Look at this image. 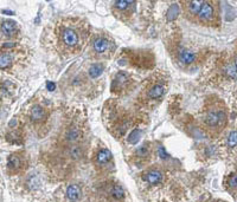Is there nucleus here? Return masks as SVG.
<instances>
[{
  "mask_svg": "<svg viewBox=\"0 0 237 202\" xmlns=\"http://www.w3.org/2000/svg\"><path fill=\"white\" fill-rule=\"evenodd\" d=\"M88 37V29L78 19H63L55 29L57 50L65 54H74L82 50Z\"/></svg>",
  "mask_w": 237,
  "mask_h": 202,
  "instance_id": "nucleus-1",
  "label": "nucleus"
},
{
  "mask_svg": "<svg viewBox=\"0 0 237 202\" xmlns=\"http://www.w3.org/2000/svg\"><path fill=\"white\" fill-rule=\"evenodd\" d=\"M225 119L227 116L223 110H210L205 116V123L211 128L223 125L225 123Z\"/></svg>",
  "mask_w": 237,
  "mask_h": 202,
  "instance_id": "nucleus-2",
  "label": "nucleus"
},
{
  "mask_svg": "<svg viewBox=\"0 0 237 202\" xmlns=\"http://www.w3.org/2000/svg\"><path fill=\"white\" fill-rule=\"evenodd\" d=\"M109 45H110V42L107 38L97 37L94 40V43H93V49L98 54H104L107 51L109 50Z\"/></svg>",
  "mask_w": 237,
  "mask_h": 202,
  "instance_id": "nucleus-3",
  "label": "nucleus"
},
{
  "mask_svg": "<svg viewBox=\"0 0 237 202\" xmlns=\"http://www.w3.org/2000/svg\"><path fill=\"white\" fill-rule=\"evenodd\" d=\"M164 92H165V86L162 84H160V83H155L148 89L147 97L149 100H159V98L162 97Z\"/></svg>",
  "mask_w": 237,
  "mask_h": 202,
  "instance_id": "nucleus-4",
  "label": "nucleus"
},
{
  "mask_svg": "<svg viewBox=\"0 0 237 202\" xmlns=\"http://www.w3.org/2000/svg\"><path fill=\"white\" fill-rule=\"evenodd\" d=\"M142 180L149 184H157L162 180V174L159 170H148L142 175Z\"/></svg>",
  "mask_w": 237,
  "mask_h": 202,
  "instance_id": "nucleus-5",
  "label": "nucleus"
},
{
  "mask_svg": "<svg viewBox=\"0 0 237 202\" xmlns=\"http://www.w3.org/2000/svg\"><path fill=\"white\" fill-rule=\"evenodd\" d=\"M213 13H215V11H213L212 5L210 2H204L198 15L202 21H207V20H211V18L213 17Z\"/></svg>",
  "mask_w": 237,
  "mask_h": 202,
  "instance_id": "nucleus-6",
  "label": "nucleus"
},
{
  "mask_svg": "<svg viewBox=\"0 0 237 202\" xmlns=\"http://www.w3.org/2000/svg\"><path fill=\"white\" fill-rule=\"evenodd\" d=\"M17 31V24L13 20H4L1 23V32L6 37H12L14 36Z\"/></svg>",
  "mask_w": 237,
  "mask_h": 202,
  "instance_id": "nucleus-7",
  "label": "nucleus"
},
{
  "mask_svg": "<svg viewBox=\"0 0 237 202\" xmlns=\"http://www.w3.org/2000/svg\"><path fill=\"white\" fill-rule=\"evenodd\" d=\"M66 198L71 202H76L81 199V188L77 184H70L66 188Z\"/></svg>",
  "mask_w": 237,
  "mask_h": 202,
  "instance_id": "nucleus-8",
  "label": "nucleus"
},
{
  "mask_svg": "<svg viewBox=\"0 0 237 202\" xmlns=\"http://www.w3.org/2000/svg\"><path fill=\"white\" fill-rule=\"evenodd\" d=\"M30 117L32 121L35 122H38V121H42L44 117H45V110L39 106V105H35L31 108V111H30Z\"/></svg>",
  "mask_w": 237,
  "mask_h": 202,
  "instance_id": "nucleus-9",
  "label": "nucleus"
},
{
  "mask_svg": "<svg viewBox=\"0 0 237 202\" xmlns=\"http://www.w3.org/2000/svg\"><path fill=\"white\" fill-rule=\"evenodd\" d=\"M178 58L184 64H191L196 59V56L191 51L186 50V49H180L178 52Z\"/></svg>",
  "mask_w": 237,
  "mask_h": 202,
  "instance_id": "nucleus-10",
  "label": "nucleus"
},
{
  "mask_svg": "<svg viewBox=\"0 0 237 202\" xmlns=\"http://www.w3.org/2000/svg\"><path fill=\"white\" fill-rule=\"evenodd\" d=\"M128 81H129V77H128V75L126 72H123V71L117 72L116 76H115V79H114L113 89H116V88L119 89V86L125 85L126 83H128Z\"/></svg>",
  "mask_w": 237,
  "mask_h": 202,
  "instance_id": "nucleus-11",
  "label": "nucleus"
},
{
  "mask_svg": "<svg viewBox=\"0 0 237 202\" xmlns=\"http://www.w3.org/2000/svg\"><path fill=\"white\" fill-rule=\"evenodd\" d=\"M111 160V152L108 149H101L96 155V161L98 164H106Z\"/></svg>",
  "mask_w": 237,
  "mask_h": 202,
  "instance_id": "nucleus-12",
  "label": "nucleus"
},
{
  "mask_svg": "<svg viewBox=\"0 0 237 202\" xmlns=\"http://www.w3.org/2000/svg\"><path fill=\"white\" fill-rule=\"evenodd\" d=\"M203 5H204V1H198V0L188 1V2H186L188 11H189L190 14H199V12H200Z\"/></svg>",
  "mask_w": 237,
  "mask_h": 202,
  "instance_id": "nucleus-13",
  "label": "nucleus"
},
{
  "mask_svg": "<svg viewBox=\"0 0 237 202\" xmlns=\"http://www.w3.org/2000/svg\"><path fill=\"white\" fill-rule=\"evenodd\" d=\"M80 137H81V131L77 128H71L65 134V138L69 142H76L77 140H80Z\"/></svg>",
  "mask_w": 237,
  "mask_h": 202,
  "instance_id": "nucleus-14",
  "label": "nucleus"
},
{
  "mask_svg": "<svg viewBox=\"0 0 237 202\" xmlns=\"http://www.w3.org/2000/svg\"><path fill=\"white\" fill-rule=\"evenodd\" d=\"M103 65L102 64H93L90 67H89V76L92 78H97L102 75L103 72Z\"/></svg>",
  "mask_w": 237,
  "mask_h": 202,
  "instance_id": "nucleus-15",
  "label": "nucleus"
},
{
  "mask_svg": "<svg viewBox=\"0 0 237 202\" xmlns=\"http://www.w3.org/2000/svg\"><path fill=\"white\" fill-rule=\"evenodd\" d=\"M82 154H83V150L81 147L78 146H71L69 149H68V155L72 158V160H78L82 157Z\"/></svg>",
  "mask_w": 237,
  "mask_h": 202,
  "instance_id": "nucleus-16",
  "label": "nucleus"
},
{
  "mask_svg": "<svg viewBox=\"0 0 237 202\" xmlns=\"http://www.w3.org/2000/svg\"><path fill=\"white\" fill-rule=\"evenodd\" d=\"M20 164H21V161H20V158H19V156L18 155H10V157H8V160H7V165H8V168H12V169H18L19 167H20Z\"/></svg>",
  "mask_w": 237,
  "mask_h": 202,
  "instance_id": "nucleus-17",
  "label": "nucleus"
},
{
  "mask_svg": "<svg viewBox=\"0 0 237 202\" xmlns=\"http://www.w3.org/2000/svg\"><path fill=\"white\" fill-rule=\"evenodd\" d=\"M111 196H113L114 199H116V200H121V199H123V196H125V192H123L122 187H121V186H119V184H114V186H113V188H111Z\"/></svg>",
  "mask_w": 237,
  "mask_h": 202,
  "instance_id": "nucleus-18",
  "label": "nucleus"
},
{
  "mask_svg": "<svg viewBox=\"0 0 237 202\" xmlns=\"http://www.w3.org/2000/svg\"><path fill=\"white\" fill-rule=\"evenodd\" d=\"M12 63V58L10 57V54L7 53H1V57H0V66L1 69H7Z\"/></svg>",
  "mask_w": 237,
  "mask_h": 202,
  "instance_id": "nucleus-19",
  "label": "nucleus"
},
{
  "mask_svg": "<svg viewBox=\"0 0 237 202\" xmlns=\"http://www.w3.org/2000/svg\"><path fill=\"white\" fill-rule=\"evenodd\" d=\"M140 135H141V131L138 130V129H134V130L129 134V136H128V142H129L131 144H137L138 141L140 140Z\"/></svg>",
  "mask_w": 237,
  "mask_h": 202,
  "instance_id": "nucleus-20",
  "label": "nucleus"
},
{
  "mask_svg": "<svg viewBox=\"0 0 237 202\" xmlns=\"http://www.w3.org/2000/svg\"><path fill=\"white\" fill-rule=\"evenodd\" d=\"M225 75L229 77V78H231V79H237V67L235 65H228L227 67H225Z\"/></svg>",
  "mask_w": 237,
  "mask_h": 202,
  "instance_id": "nucleus-21",
  "label": "nucleus"
},
{
  "mask_svg": "<svg viewBox=\"0 0 237 202\" xmlns=\"http://www.w3.org/2000/svg\"><path fill=\"white\" fill-rule=\"evenodd\" d=\"M132 4H134V1H128V0H119V1H115V7L117 8V10H121V11H123V10H126V8H128Z\"/></svg>",
  "mask_w": 237,
  "mask_h": 202,
  "instance_id": "nucleus-22",
  "label": "nucleus"
},
{
  "mask_svg": "<svg viewBox=\"0 0 237 202\" xmlns=\"http://www.w3.org/2000/svg\"><path fill=\"white\" fill-rule=\"evenodd\" d=\"M177 15H178V6H177L176 4H173V5L170 7L168 12H167V19H168V20H173V19L177 18Z\"/></svg>",
  "mask_w": 237,
  "mask_h": 202,
  "instance_id": "nucleus-23",
  "label": "nucleus"
},
{
  "mask_svg": "<svg viewBox=\"0 0 237 202\" xmlns=\"http://www.w3.org/2000/svg\"><path fill=\"white\" fill-rule=\"evenodd\" d=\"M228 146L230 148H234L237 146V131H231L228 136Z\"/></svg>",
  "mask_w": 237,
  "mask_h": 202,
  "instance_id": "nucleus-24",
  "label": "nucleus"
},
{
  "mask_svg": "<svg viewBox=\"0 0 237 202\" xmlns=\"http://www.w3.org/2000/svg\"><path fill=\"white\" fill-rule=\"evenodd\" d=\"M137 154L140 156V157H145V156H147L148 155V146L145 143V144H142L141 147L137 150Z\"/></svg>",
  "mask_w": 237,
  "mask_h": 202,
  "instance_id": "nucleus-25",
  "label": "nucleus"
},
{
  "mask_svg": "<svg viewBox=\"0 0 237 202\" xmlns=\"http://www.w3.org/2000/svg\"><path fill=\"white\" fill-rule=\"evenodd\" d=\"M228 184H229L230 188H236L237 187V175L236 174H233V175L229 177Z\"/></svg>",
  "mask_w": 237,
  "mask_h": 202,
  "instance_id": "nucleus-26",
  "label": "nucleus"
},
{
  "mask_svg": "<svg viewBox=\"0 0 237 202\" xmlns=\"http://www.w3.org/2000/svg\"><path fill=\"white\" fill-rule=\"evenodd\" d=\"M158 152H159V156H160L162 160L167 158V156H168V155H167V152H166V150H165V148H164V147H161V146L158 148Z\"/></svg>",
  "mask_w": 237,
  "mask_h": 202,
  "instance_id": "nucleus-27",
  "label": "nucleus"
},
{
  "mask_svg": "<svg viewBox=\"0 0 237 202\" xmlns=\"http://www.w3.org/2000/svg\"><path fill=\"white\" fill-rule=\"evenodd\" d=\"M47 90L52 91V90H55V88H56V84H55V83H52V82H47Z\"/></svg>",
  "mask_w": 237,
  "mask_h": 202,
  "instance_id": "nucleus-28",
  "label": "nucleus"
},
{
  "mask_svg": "<svg viewBox=\"0 0 237 202\" xmlns=\"http://www.w3.org/2000/svg\"><path fill=\"white\" fill-rule=\"evenodd\" d=\"M235 66H236V67H237V57H236V58H235Z\"/></svg>",
  "mask_w": 237,
  "mask_h": 202,
  "instance_id": "nucleus-29",
  "label": "nucleus"
}]
</instances>
